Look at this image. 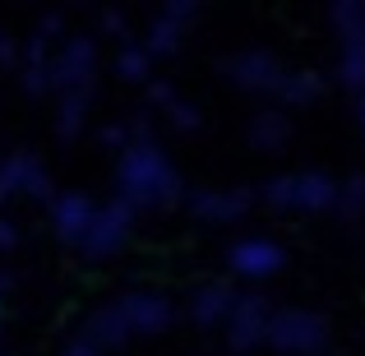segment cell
<instances>
[{
  "mask_svg": "<svg viewBox=\"0 0 365 356\" xmlns=\"http://www.w3.org/2000/svg\"><path fill=\"white\" fill-rule=\"evenodd\" d=\"M282 250L273 245V240H241V245L232 250V268L236 273H250V278H264V273H277L282 268Z\"/></svg>",
  "mask_w": 365,
  "mask_h": 356,
  "instance_id": "obj_1",
  "label": "cell"
},
{
  "mask_svg": "<svg viewBox=\"0 0 365 356\" xmlns=\"http://www.w3.org/2000/svg\"><path fill=\"white\" fill-rule=\"evenodd\" d=\"M120 74L125 79H143V74H148V56L134 51V46H125L120 51Z\"/></svg>",
  "mask_w": 365,
  "mask_h": 356,
  "instance_id": "obj_2",
  "label": "cell"
}]
</instances>
